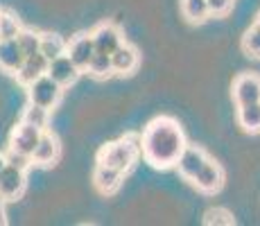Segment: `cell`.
<instances>
[{
    "label": "cell",
    "mask_w": 260,
    "mask_h": 226,
    "mask_svg": "<svg viewBox=\"0 0 260 226\" xmlns=\"http://www.w3.org/2000/svg\"><path fill=\"white\" fill-rule=\"evenodd\" d=\"M91 39L95 45V52H107V54H111L113 50L124 41L122 32H120L113 23H100L91 32Z\"/></svg>",
    "instance_id": "7c38bea8"
},
{
    "label": "cell",
    "mask_w": 260,
    "mask_h": 226,
    "mask_svg": "<svg viewBox=\"0 0 260 226\" xmlns=\"http://www.w3.org/2000/svg\"><path fill=\"white\" fill-rule=\"evenodd\" d=\"M122 183V172L116 168L98 163L93 170V185L100 190L102 195H113Z\"/></svg>",
    "instance_id": "9a60e30c"
},
{
    "label": "cell",
    "mask_w": 260,
    "mask_h": 226,
    "mask_svg": "<svg viewBox=\"0 0 260 226\" xmlns=\"http://www.w3.org/2000/svg\"><path fill=\"white\" fill-rule=\"evenodd\" d=\"M188 145L179 120L170 115H158L149 120L141 134V156L154 170H170L177 165L179 154Z\"/></svg>",
    "instance_id": "6da1fadb"
},
{
    "label": "cell",
    "mask_w": 260,
    "mask_h": 226,
    "mask_svg": "<svg viewBox=\"0 0 260 226\" xmlns=\"http://www.w3.org/2000/svg\"><path fill=\"white\" fill-rule=\"evenodd\" d=\"M242 50L247 57L260 59V25L253 23L242 37Z\"/></svg>",
    "instance_id": "7402d4cb"
},
{
    "label": "cell",
    "mask_w": 260,
    "mask_h": 226,
    "mask_svg": "<svg viewBox=\"0 0 260 226\" xmlns=\"http://www.w3.org/2000/svg\"><path fill=\"white\" fill-rule=\"evenodd\" d=\"M190 183H192L194 188H197L199 192H204V195L219 192V190H222V185H224V170H222V165L215 163L213 158H208L206 163L202 165V170H199V172L190 179Z\"/></svg>",
    "instance_id": "277c9868"
},
{
    "label": "cell",
    "mask_w": 260,
    "mask_h": 226,
    "mask_svg": "<svg viewBox=\"0 0 260 226\" xmlns=\"http://www.w3.org/2000/svg\"><path fill=\"white\" fill-rule=\"evenodd\" d=\"M48 59L43 57L41 52H37V54H32V57H25V61L21 63V68L16 70V79H18V84H23V86H27V84H32L34 79H39L41 75H46L48 73Z\"/></svg>",
    "instance_id": "5bb4252c"
},
{
    "label": "cell",
    "mask_w": 260,
    "mask_h": 226,
    "mask_svg": "<svg viewBox=\"0 0 260 226\" xmlns=\"http://www.w3.org/2000/svg\"><path fill=\"white\" fill-rule=\"evenodd\" d=\"M23 29L21 21L9 12H0V39H16Z\"/></svg>",
    "instance_id": "cb8c5ba5"
},
{
    "label": "cell",
    "mask_w": 260,
    "mask_h": 226,
    "mask_svg": "<svg viewBox=\"0 0 260 226\" xmlns=\"http://www.w3.org/2000/svg\"><path fill=\"white\" fill-rule=\"evenodd\" d=\"M25 88H27V102L29 104L50 109V111L61 102V95H63V86H59L48 73L41 75L39 79H34V82L27 84Z\"/></svg>",
    "instance_id": "3957f363"
},
{
    "label": "cell",
    "mask_w": 260,
    "mask_h": 226,
    "mask_svg": "<svg viewBox=\"0 0 260 226\" xmlns=\"http://www.w3.org/2000/svg\"><path fill=\"white\" fill-rule=\"evenodd\" d=\"M25 185H27V172L14 165H5V170L0 172V197L5 202L18 199L25 192Z\"/></svg>",
    "instance_id": "5b68a950"
},
{
    "label": "cell",
    "mask_w": 260,
    "mask_h": 226,
    "mask_svg": "<svg viewBox=\"0 0 260 226\" xmlns=\"http://www.w3.org/2000/svg\"><path fill=\"white\" fill-rule=\"evenodd\" d=\"M86 73L91 75L95 79H107L113 75V63H111V54L107 52H95L91 57V61H88L86 66Z\"/></svg>",
    "instance_id": "ac0fdd59"
},
{
    "label": "cell",
    "mask_w": 260,
    "mask_h": 226,
    "mask_svg": "<svg viewBox=\"0 0 260 226\" xmlns=\"http://www.w3.org/2000/svg\"><path fill=\"white\" fill-rule=\"evenodd\" d=\"M206 3H208L211 16H224V14H229L233 7V0H206Z\"/></svg>",
    "instance_id": "4316f807"
},
{
    "label": "cell",
    "mask_w": 260,
    "mask_h": 226,
    "mask_svg": "<svg viewBox=\"0 0 260 226\" xmlns=\"http://www.w3.org/2000/svg\"><path fill=\"white\" fill-rule=\"evenodd\" d=\"M256 25H260V12H258V16H256Z\"/></svg>",
    "instance_id": "f546056e"
},
{
    "label": "cell",
    "mask_w": 260,
    "mask_h": 226,
    "mask_svg": "<svg viewBox=\"0 0 260 226\" xmlns=\"http://www.w3.org/2000/svg\"><path fill=\"white\" fill-rule=\"evenodd\" d=\"M204 224L206 226H233L236 219H233V213L226 208H211L204 215Z\"/></svg>",
    "instance_id": "d4e9b609"
},
{
    "label": "cell",
    "mask_w": 260,
    "mask_h": 226,
    "mask_svg": "<svg viewBox=\"0 0 260 226\" xmlns=\"http://www.w3.org/2000/svg\"><path fill=\"white\" fill-rule=\"evenodd\" d=\"M7 224V213H5V199L0 197V226Z\"/></svg>",
    "instance_id": "83f0119b"
},
{
    "label": "cell",
    "mask_w": 260,
    "mask_h": 226,
    "mask_svg": "<svg viewBox=\"0 0 260 226\" xmlns=\"http://www.w3.org/2000/svg\"><path fill=\"white\" fill-rule=\"evenodd\" d=\"M59 156H61V145H59V138L46 129V132L41 134V138H39L34 152H32V165L50 168V165L57 163Z\"/></svg>",
    "instance_id": "8992f818"
},
{
    "label": "cell",
    "mask_w": 260,
    "mask_h": 226,
    "mask_svg": "<svg viewBox=\"0 0 260 226\" xmlns=\"http://www.w3.org/2000/svg\"><path fill=\"white\" fill-rule=\"evenodd\" d=\"M206 160H208V154L204 152L202 147H197V145H186L183 152L179 154V158H177L179 174H181L186 181H190L199 170H202V165L206 163Z\"/></svg>",
    "instance_id": "8fae6325"
},
{
    "label": "cell",
    "mask_w": 260,
    "mask_h": 226,
    "mask_svg": "<svg viewBox=\"0 0 260 226\" xmlns=\"http://www.w3.org/2000/svg\"><path fill=\"white\" fill-rule=\"evenodd\" d=\"M5 160H7V165H14V168L25 170V172H27L29 165H32V156H25V154L14 152V149H9V152L5 154Z\"/></svg>",
    "instance_id": "484cf974"
},
{
    "label": "cell",
    "mask_w": 260,
    "mask_h": 226,
    "mask_svg": "<svg viewBox=\"0 0 260 226\" xmlns=\"http://www.w3.org/2000/svg\"><path fill=\"white\" fill-rule=\"evenodd\" d=\"M138 156H141V136L127 134L122 138L113 140V143L104 145L98 152V163L116 168L124 174L127 170H132V165L136 163Z\"/></svg>",
    "instance_id": "7a4b0ae2"
},
{
    "label": "cell",
    "mask_w": 260,
    "mask_h": 226,
    "mask_svg": "<svg viewBox=\"0 0 260 226\" xmlns=\"http://www.w3.org/2000/svg\"><path fill=\"white\" fill-rule=\"evenodd\" d=\"M39 52L43 54V57L48 59H54V57H59V54H63L66 52V41H63L59 34H41V43H39Z\"/></svg>",
    "instance_id": "ffe728a7"
},
{
    "label": "cell",
    "mask_w": 260,
    "mask_h": 226,
    "mask_svg": "<svg viewBox=\"0 0 260 226\" xmlns=\"http://www.w3.org/2000/svg\"><path fill=\"white\" fill-rule=\"evenodd\" d=\"M233 100L238 107L242 104L260 102V75L256 73H242L233 82Z\"/></svg>",
    "instance_id": "ba28073f"
},
{
    "label": "cell",
    "mask_w": 260,
    "mask_h": 226,
    "mask_svg": "<svg viewBox=\"0 0 260 226\" xmlns=\"http://www.w3.org/2000/svg\"><path fill=\"white\" fill-rule=\"evenodd\" d=\"M66 54L73 59L75 66L84 73L88 61H91V57L95 54V45H93L91 34H77V37H73L71 41L66 43Z\"/></svg>",
    "instance_id": "30bf717a"
},
{
    "label": "cell",
    "mask_w": 260,
    "mask_h": 226,
    "mask_svg": "<svg viewBox=\"0 0 260 226\" xmlns=\"http://www.w3.org/2000/svg\"><path fill=\"white\" fill-rule=\"evenodd\" d=\"M16 41H18V45H21V50H23L25 57H32V54H37V52H39L41 34L34 32V29H25V27H23L21 32H18Z\"/></svg>",
    "instance_id": "603a6c76"
},
{
    "label": "cell",
    "mask_w": 260,
    "mask_h": 226,
    "mask_svg": "<svg viewBox=\"0 0 260 226\" xmlns=\"http://www.w3.org/2000/svg\"><path fill=\"white\" fill-rule=\"evenodd\" d=\"M238 124L247 134H260V102L238 107Z\"/></svg>",
    "instance_id": "e0dca14e"
},
{
    "label": "cell",
    "mask_w": 260,
    "mask_h": 226,
    "mask_svg": "<svg viewBox=\"0 0 260 226\" xmlns=\"http://www.w3.org/2000/svg\"><path fill=\"white\" fill-rule=\"evenodd\" d=\"M25 61V54L16 39H0V68L7 73H16Z\"/></svg>",
    "instance_id": "2e32d148"
},
{
    "label": "cell",
    "mask_w": 260,
    "mask_h": 226,
    "mask_svg": "<svg viewBox=\"0 0 260 226\" xmlns=\"http://www.w3.org/2000/svg\"><path fill=\"white\" fill-rule=\"evenodd\" d=\"M181 14L190 23H204L211 16L206 0H181Z\"/></svg>",
    "instance_id": "d6986e66"
},
{
    "label": "cell",
    "mask_w": 260,
    "mask_h": 226,
    "mask_svg": "<svg viewBox=\"0 0 260 226\" xmlns=\"http://www.w3.org/2000/svg\"><path fill=\"white\" fill-rule=\"evenodd\" d=\"M41 129L32 127V124L27 122H18L16 127L12 129V136H9V149H14V152H21L25 156H32L34 147H37L39 138H41Z\"/></svg>",
    "instance_id": "52a82bcc"
},
{
    "label": "cell",
    "mask_w": 260,
    "mask_h": 226,
    "mask_svg": "<svg viewBox=\"0 0 260 226\" xmlns=\"http://www.w3.org/2000/svg\"><path fill=\"white\" fill-rule=\"evenodd\" d=\"M21 120L23 122H27V124H32V127L41 129V132H46L48 122H50V109H43V107H37V104L27 102V107H25Z\"/></svg>",
    "instance_id": "44dd1931"
},
{
    "label": "cell",
    "mask_w": 260,
    "mask_h": 226,
    "mask_svg": "<svg viewBox=\"0 0 260 226\" xmlns=\"http://www.w3.org/2000/svg\"><path fill=\"white\" fill-rule=\"evenodd\" d=\"M5 165H7V160H5V154H0V172L5 170Z\"/></svg>",
    "instance_id": "f1b7e54d"
},
{
    "label": "cell",
    "mask_w": 260,
    "mask_h": 226,
    "mask_svg": "<svg viewBox=\"0 0 260 226\" xmlns=\"http://www.w3.org/2000/svg\"><path fill=\"white\" fill-rule=\"evenodd\" d=\"M79 73H82V70L75 66L73 59L68 57L66 52L59 54V57H54V59H50V63H48V75L63 88L73 86V84L79 79Z\"/></svg>",
    "instance_id": "9c48e42d"
},
{
    "label": "cell",
    "mask_w": 260,
    "mask_h": 226,
    "mask_svg": "<svg viewBox=\"0 0 260 226\" xmlns=\"http://www.w3.org/2000/svg\"><path fill=\"white\" fill-rule=\"evenodd\" d=\"M111 63H113V75H132L141 63V54L134 45L120 43L111 52Z\"/></svg>",
    "instance_id": "4fadbf2b"
}]
</instances>
